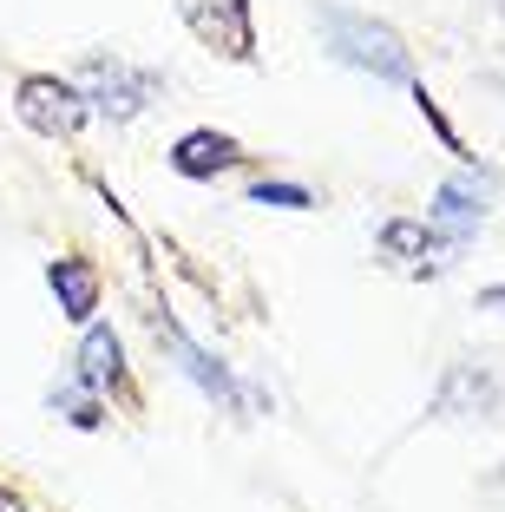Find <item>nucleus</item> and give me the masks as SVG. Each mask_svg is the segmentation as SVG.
<instances>
[{
	"mask_svg": "<svg viewBox=\"0 0 505 512\" xmlns=\"http://www.w3.org/2000/svg\"><path fill=\"white\" fill-rule=\"evenodd\" d=\"M315 27H322L328 60L355 66V73H368V79L420 86L414 53H407V40H401L394 27H387V20H374V14H355V7H335V0H322V7H315Z\"/></svg>",
	"mask_w": 505,
	"mask_h": 512,
	"instance_id": "1",
	"label": "nucleus"
},
{
	"mask_svg": "<svg viewBox=\"0 0 505 512\" xmlns=\"http://www.w3.org/2000/svg\"><path fill=\"white\" fill-rule=\"evenodd\" d=\"M73 86L86 92V106L105 112V119H138L151 106V92H158V73L119 60V53H92V60H79Z\"/></svg>",
	"mask_w": 505,
	"mask_h": 512,
	"instance_id": "2",
	"label": "nucleus"
},
{
	"mask_svg": "<svg viewBox=\"0 0 505 512\" xmlns=\"http://www.w3.org/2000/svg\"><path fill=\"white\" fill-rule=\"evenodd\" d=\"M14 112H20V125L40 132V138H79L86 119H92L86 92H79L73 79H60V73H27L14 86Z\"/></svg>",
	"mask_w": 505,
	"mask_h": 512,
	"instance_id": "3",
	"label": "nucleus"
},
{
	"mask_svg": "<svg viewBox=\"0 0 505 512\" xmlns=\"http://www.w3.org/2000/svg\"><path fill=\"white\" fill-rule=\"evenodd\" d=\"M505 407V388H499V375H492L486 362H446V375H440V388H433V401H427V421H446V427H466V421H492Z\"/></svg>",
	"mask_w": 505,
	"mask_h": 512,
	"instance_id": "4",
	"label": "nucleus"
},
{
	"mask_svg": "<svg viewBox=\"0 0 505 512\" xmlns=\"http://www.w3.org/2000/svg\"><path fill=\"white\" fill-rule=\"evenodd\" d=\"M460 250H466V243H453L440 224H427V217H387L381 237H374V256H381V263L414 270V276H440Z\"/></svg>",
	"mask_w": 505,
	"mask_h": 512,
	"instance_id": "5",
	"label": "nucleus"
},
{
	"mask_svg": "<svg viewBox=\"0 0 505 512\" xmlns=\"http://www.w3.org/2000/svg\"><path fill=\"white\" fill-rule=\"evenodd\" d=\"M164 342H171V355H178V368L197 381V388L210 394L217 407H230V414H256V407H269V394H256V388H243L230 368H223V355H210L204 342H197L191 329H178V322L164 316Z\"/></svg>",
	"mask_w": 505,
	"mask_h": 512,
	"instance_id": "6",
	"label": "nucleus"
},
{
	"mask_svg": "<svg viewBox=\"0 0 505 512\" xmlns=\"http://www.w3.org/2000/svg\"><path fill=\"white\" fill-rule=\"evenodd\" d=\"M184 20H191L197 40H210L230 60H256V27H250V0H184Z\"/></svg>",
	"mask_w": 505,
	"mask_h": 512,
	"instance_id": "7",
	"label": "nucleus"
},
{
	"mask_svg": "<svg viewBox=\"0 0 505 512\" xmlns=\"http://www.w3.org/2000/svg\"><path fill=\"white\" fill-rule=\"evenodd\" d=\"M73 381L79 388H92L99 401H112V394H125V342L112 322H86V335H79V362H73Z\"/></svg>",
	"mask_w": 505,
	"mask_h": 512,
	"instance_id": "8",
	"label": "nucleus"
},
{
	"mask_svg": "<svg viewBox=\"0 0 505 512\" xmlns=\"http://www.w3.org/2000/svg\"><path fill=\"white\" fill-rule=\"evenodd\" d=\"M243 158H250V151H243L230 132H210V125H197V132H178V145H171V171H178V178H191V184L223 178V171H237Z\"/></svg>",
	"mask_w": 505,
	"mask_h": 512,
	"instance_id": "9",
	"label": "nucleus"
},
{
	"mask_svg": "<svg viewBox=\"0 0 505 512\" xmlns=\"http://www.w3.org/2000/svg\"><path fill=\"white\" fill-rule=\"evenodd\" d=\"M46 289H53V309H60L66 322H79L86 329L92 309H99V270H92V256H46Z\"/></svg>",
	"mask_w": 505,
	"mask_h": 512,
	"instance_id": "10",
	"label": "nucleus"
},
{
	"mask_svg": "<svg viewBox=\"0 0 505 512\" xmlns=\"http://www.w3.org/2000/svg\"><path fill=\"white\" fill-rule=\"evenodd\" d=\"M427 224H440L453 243H473L479 224H486V184H473V178H446L440 191H433Z\"/></svg>",
	"mask_w": 505,
	"mask_h": 512,
	"instance_id": "11",
	"label": "nucleus"
},
{
	"mask_svg": "<svg viewBox=\"0 0 505 512\" xmlns=\"http://www.w3.org/2000/svg\"><path fill=\"white\" fill-rule=\"evenodd\" d=\"M46 407H53L66 427H79V434H99V427H105V401H99L92 388H79V381L53 388V394H46Z\"/></svg>",
	"mask_w": 505,
	"mask_h": 512,
	"instance_id": "12",
	"label": "nucleus"
},
{
	"mask_svg": "<svg viewBox=\"0 0 505 512\" xmlns=\"http://www.w3.org/2000/svg\"><path fill=\"white\" fill-rule=\"evenodd\" d=\"M250 204H269V211H322V191H309L296 178H256Z\"/></svg>",
	"mask_w": 505,
	"mask_h": 512,
	"instance_id": "13",
	"label": "nucleus"
},
{
	"mask_svg": "<svg viewBox=\"0 0 505 512\" xmlns=\"http://www.w3.org/2000/svg\"><path fill=\"white\" fill-rule=\"evenodd\" d=\"M473 302H479V309H492V316H505V283H486Z\"/></svg>",
	"mask_w": 505,
	"mask_h": 512,
	"instance_id": "14",
	"label": "nucleus"
}]
</instances>
